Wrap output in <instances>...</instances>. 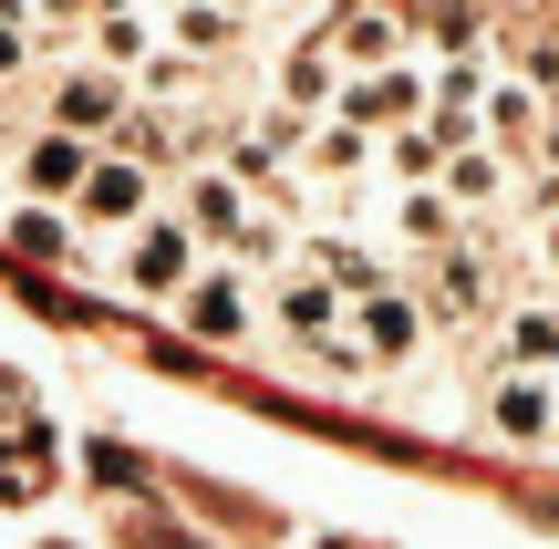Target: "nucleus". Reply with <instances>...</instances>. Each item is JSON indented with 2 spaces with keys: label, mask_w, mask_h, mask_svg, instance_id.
Segmentation results:
<instances>
[{
  "label": "nucleus",
  "mask_w": 559,
  "mask_h": 549,
  "mask_svg": "<svg viewBox=\"0 0 559 549\" xmlns=\"http://www.w3.org/2000/svg\"><path fill=\"white\" fill-rule=\"evenodd\" d=\"M145 11H156V21H166V11H187V0H145Z\"/></svg>",
  "instance_id": "31"
},
{
  "label": "nucleus",
  "mask_w": 559,
  "mask_h": 549,
  "mask_svg": "<svg viewBox=\"0 0 559 549\" xmlns=\"http://www.w3.org/2000/svg\"><path fill=\"white\" fill-rule=\"evenodd\" d=\"M539 270H549V281H559V207H549V218H539Z\"/></svg>",
  "instance_id": "28"
},
{
  "label": "nucleus",
  "mask_w": 559,
  "mask_h": 549,
  "mask_svg": "<svg viewBox=\"0 0 559 549\" xmlns=\"http://www.w3.org/2000/svg\"><path fill=\"white\" fill-rule=\"evenodd\" d=\"M198 260H207V249H198V239H187V228L156 207V218H145L135 239H124V260H115V290H124V301H177Z\"/></svg>",
  "instance_id": "3"
},
{
  "label": "nucleus",
  "mask_w": 559,
  "mask_h": 549,
  "mask_svg": "<svg viewBox=\"0 0 559 549\" xmlns=\"http://www.w3.org/2000/svg\"><path fill=\"white\" fill-rule=\"evenodd\" d=\"M498 290H508V270H498V249H487V239H456V249H436V260L415 270L425 332H477V322H498Z\"/></svg>",
  "instance_id": "1"
},
{
  "label": "nucleus",
  "mask_w": 559,
  "mask_h": 549,
  "mask_svg": "<svg viewBox=\"0 0 559 549\" xmlns=\"http://www.w3.org/2000/svg\"><path fill=\"white\" fill-rule=\"evenodd\" d=\"M332 94H342V52L332 41H290V52H280V115H332Z\"/></svg>",
  "instance_id": "12"
},
{
  "label": "nucleus",
  "mask_w": 559,
  "mask_h": 549,
  "mask_svg": "<svg viewBox=\"0 0 559 549\" xmlns=\"http://www.w3.org/2000/svg\"><path fill=\"white\" fill-rule=\"evenodd\" d=\"M198 83H207V62H187L177 41H156V52L124 73V94H135V104H156V115H187V104H198Z\"/></svg>",
  "instance_id": "17"
},
{
  "label": "nucleus",
  "mask_w": 559,
  "mask_h": 549,
  "mask_svg": "<svg viewBox=\"0 0 559 549\" xmlns=\"http://www.w3.org/2000/svg\"><path fill=\"white\" fill-rule=\"evenodd\" d=\"M0 21H21V32H32V0H0Z\"/></svg>",
  "instance_id": "29"
},
{
  "label": "nucleus",
  "mask_w": 559,
  "mask_h": 549,
  "mask_svg": "<svg viewBox=\"0 0 559 549\" xmlns=\"http://www.w3.org/2000/svg\"><path fill=\"white\" fill-rule=\"evenodd\" d=\"M218 11H228V21H249V11H260V0H218Z\"/></svg>",
  "instance_id": "30"
},
{
  "label": "nucleus",
  "mask_w": 559,
  "mask_h": 549,
  "mask_svg": "<svg viewBox=\"0 0 559 549\" xmlns=\"http://www.w3.org/2000/svg\"><path fill=\"white\" fill-rule=\"evenodd\" d=\"M539 124H549V115H539V94H528V83H519V73H508V83H487V104H477V135H487V145H498V156H508V166H519V156H528V145H539Z\"/></svg>",
  "instance_id": "15"
},
{
  "label": "nucleus",
  "mask_w": 559,
  "mask_h": 549,
  "mask_svg": "<svg viewBox=\"0 0 559 549\" xmlns=\"http://www.w3.org/2000/svg\"><path fill=\"white\" fill-rule=\"evenodd\" d=\"M156 207H166V187L145 177V166H124V156H94V177L73 187V218L83 228H115V239H135Z\"/></svg>",
  "instance_id": "7"
},
{
  "label": "nucleus",
  "mask_w": 559,
  "mask_h": 549,
  "mask_svg": "<svg viewBox=\"0 0 559 549\" xmlns=\"http://www.w3.org/2000/svg\"><path fill=\"white\" fill-rule=\"evenodd\" d=\"M52 488V435H0V509Z\"/></svg>",
  "instance_id": "21"
},
{
  "label": "nucleus",
  "mask_w": 559,
  "mask_h": 549,
  "mask_svg": "<svg viewBox=\"0 0 559 549\" xmlns=\"http://www.w3.org/2000/svg\"><path fill=\"white\" fill-rule=\"evenodd\" d=\"M83 32H94V0H32V41L41 52H83Z\"/></svg>",
  "instance_id": "24"
},
{
  "label": "nucleus",
  "mask_w": 559,
  "mask_h": 549,
  "mask_svg": "<svg viewBox=\"0 0 559 549\" xmlns=\"http://www.w3.org/2000/svg\"><path fill=\"white\" fill-rule=\"evenodd\" d=\"M249 290H260V281H249V270L239 260H198V270H187V290H177V322L187 332H198V343H249Z\"/></svg>",
  "instance_id": "6"
},
{
  "label": "nucleus",
  "mask_w": 559,
  "mask_h": 549,
  "mask_svg": "<svg viewBox=\"0 0 559 549\" xmlns=\"http://www.w3.org/2000/svg\"><path fill=\"white\" fill-rule=\"evenodd\" d=\"M519 83L539 94V115L559 124V41H528V62H519Z\"/></svg>",
  "instance_id": "25"
},
{
  "label": "nucleus",
  "mask_w": 559,
  "mask_h": 549,
  "mask_svg": "<svg viewBox=\"0 0 559 549\" xmlns=\"http://www.w3.org/2000/svg\"><path fill=\"white\" fill-rule=\"evenodd\" d=\"M508 177H519V166H508L498 145H456L436 187L456 198V218H498V207H508Z\"/></svg>",
  "instance_id": "13"
},
{
  "label": "nucleus",
  "mask_w": 559,
  "mask_h": 549,
  "mask_svg": "<svg viewBox=\"0 0 559 549\" xmlns=\"http://www.w3.org/2000/svg\"><path fill=\"white\" fill-rule=\"evenodd\" d=\"M394 239L415 249V260H436V249L466 239V218H456V198H445V187H404V198H394Z\"/></svg>",
  "instance_id": "18"
},
{
  "label": "nucleus",
  "mask_w": 559,
  "mask_h": 549,
  "mask_svg": "<svg viewBox=\"0 0 559 549\" xmlns=\"http://www.w3.org/2000/svg\"><path fill=\"white\" fill-rule=\"evenodd\" d=\"M156 41H166V21L135 0V11H104L94 32H83V62H104V73H135V62L156 52Z\"/></svg>",
  "instance_id": "16"
},
{
  "label": "nucleus",
  "mask_w": 559,
  "mask_h": 549,
  "mask_svg": "<svg viewBox=\"0 0 559 549\" xmlns=\"http://www.w3.org/2000/svg\"><path fill=\"white\" fill-rule=\"evenodd\" d=\"M94 156H104V145L62 135V124H32V135H21V198H32V207H73V187L94 177Z\"/></svg>",
  "instance_id": "9"
},
{
  "label": "nucleus",
  "mask_w": 559,
  "mask_h": 549,
  "mask_svg": "<svg viewBox=\"0 0 559 549\" xmlns=\"http://www.w3.org/2000/svg\"><path fill=\"white\" fill-rule=\"evenodd\" d=\"M239 32H249V21H228L218 0H187V11H166V41H177L187 62H207V73H218V62L239 52Z\"/></svg>",
  "instance_id": "19"
},
{
  "label": "nucleus",
  "mask_w": 559,
  "mask_h": 549,
  "mask_svg": "<svg viewBox=\"0 0 559 549\" xmlns=\"http://www.w3.org/2000/svg\"><path fill=\"white\" fill-rule=\"evenodd\" d=\"M332 52H342V73H373V62L404 52V21H394V11H353V21L332 32Z\"/></svg>",
  "instance_id": "20"
},
{
  "label": "nucleus",
  "mask_w": 559,
  "mask_h": 549,
  "mask_svg": "<svg viewBox=\"0 0 559 549\" xmlns=\"http://www.w3.org/2000/svg\"><path fill=\"white\" fill-rule=\"evenodd\" d=\"M332 115L353 124V135H404V124H425V62L415 52H394V62H373V73H342V94H332Z\"/></svg>",
  "instance_id": "2"
},
{
  "label": "nucleus",
  "mask_w": 559,
  "mask_h": 549,
  "mask_svg": "<svg viewBox=\"0 0 559 549\" xmlns=\"http://www.w3.org/2000/svg\"><path fill=\"white\" fill-rule=\"evenodd\" d=\"M124 104H135V94H124V73H104V62H62V73H52V115H41V124H62V135H83V145H104V135H115V124H124Z\"/></svg>",
  "instance_id": "8"
},
{
  "label": "nucleus",
  "mask_w": 559,
  "mask_h": 549,
  "mask_svg": "<svg viewBox=\"0 0 559 549\" xmlns=\"http://www.w3.org/2000/svg\"><path fill=\"white\" fill-rule=\"evenodd\" d=\"M487 426H498L508 446H549V435H559V384L498 363V373H487Z\"/></svg>",
  "instance_id": "10"
},
{
  "label": "nucleus",
  "mask_w": 559,
  "mask_h": 549,
  "mask_svg": "<svg viewBox=\"0 0 559 549\" xmlns=\"http://www.w3.org/2000/svg\"><path fill=\"white\" fill-rule=\"evenodd\" d=\"M508 373H559V301L549 290H528V301H508V343H498Z\"/></svg>",
  "instance_id": "14"
},
{
  "label": "nucleus",
  "mask_w": 559,
  "mask_h": 549,
  "mask_svg": "<svg viewBox=\"0 0 559 549\" xmlns=\"http://www.w3.org/2000/svg\"><path fill=\"white\" fill-rule=\"evenodd\" d=\"M83 456H94L104 488H145V456H124V446H83Z\"/></svg>",
  "instance_id": "27"
},
{
  "label": "nucleus",
  "mask_w": 559,
  "mask_h": 549,
  "mask_svg": "<svg viewBox=\"0 0 559 549\" xmlns=\"http://www.w3.org/2000/svg\"><path fill=\"white\" fill-rule=\"evenodd\" d=\"M32 62H41V41L21 32V21H0V83H21V73H32Z\"/></svg>",
  "instance_id": "26"
},
{
  "label": "nucleus",
  "mask_w": 559,
  "mask_h": 549,
  "mask_svg": "<svg viewBox=\"0 0 559 549\" xmlns=\"http://www.w3.org/2000/svg\"><path fill=\"white\" fill-rule=\"evenodd\" d=\"M260 290H270V322L290 332L300 353H311V343H332V332H342V290L321 281V270H300V260H290V270H270Z\"/></svg>",
  "instance_id": "11"
},
{
  "label": "nucleus",
  "mask_w": 559,
  "mask_h": 549,
  "mask_svg": "<svg viewBox=\"0 0 559 549\" xmlns=\"http://www.w3.org/2000/svg\"><path fill=\"white\" fill-rule=\"evenodd\" d=\"M383 177H394V187H436L445 177V145L425 135V124H404V135H383Z\"/></svg>",
  "instance_id": "23"
},
{
  "label": "nucleus",
  "mask_w": 559,
  "mask_h": 549,
  "mask_svg": "<svg viewBox=\"0 0 559 549\" xmlns=\"http://www.w3.org/2000/svg\"><path fill=\"white\" fill-rule=\"evenodd\" d=\"M342 332L373 353V373H404V363L425 353V311H415V290H404V281L353 290V301H342Z\"/></svg>",
  "instance_id": "4"
},
{
  "label": "nucleus",
  "mask_w": 559,
  "mask_h": 549,
  "mask_svg": "<svg viewBox=\"0 0 559 549\" xmlns=\"http://www.w3.org/2000/svg\"><path fill=\"white\" fill-rule=\"evenodd\" d=\"M0 228H11V249H21V260H73V218H52V207H32V198H21Z\"/></svg>",
  "instance_id": "22"
},
{
  "label": "nucleus",
  "mask_w": 559,
  "mask_h": 549,
  "mask_svg": "<svg viewBox=\"0 0 559 549\" xmlns=\"http://www.w3.org/2000/svg\"><path fill=\"white\" fill-rule=\"evenodd\" d=\"M104 156H124V166H145V177H187V166H207V145H198V115H156V104H124V124L104 135Z\"/></svg>",
  "instance_id": "5"
}]
</instances>
